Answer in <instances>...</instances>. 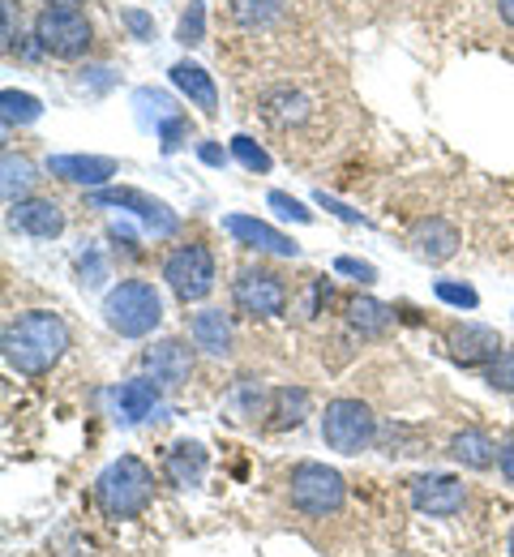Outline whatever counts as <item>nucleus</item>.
<instances>
[{
  "label": "nucleus",
  "mask_w": 514,
  "mask_h": 557,
  "mask_svg": "<svg viewBox=\"0 0 514 557\" xmlns=\"http://www.w3.org/2000/svg\"><path fill=\"white\" fill-rule=\"evenodd\" d=\"M70 351V326L52 309H30L4 326V364L22 377H43Z\"/></svg>",
  "instance_id": "obj_1"
},
{
  "label": "nucleus",
  "mask_w": 514,
  "mask_h": 557,
  "mask_svg": "<svg viewBox=\"0 0 514 557\" xmlns=\"http://www.w3.org/2000/svg\"><path fill=\"white\" fill-rule=\"evenodd\" d=\"M150 497H154V472L138 455H121L112 459L99 481H95V502L108 519H138L150 510Z\"/></svg>",
  "instance_id": "obj_2"
},
{
  "label": "nucleus",
  "mask_w": 514,
  "mask_h": 557,
  "mask_svg": "<svg viewBox=\"0 0 514 557\" xmlns=\"http://www.w3.org/2000/svg\"><path fill=\"white\" fill-rule=\"evenodd\" d=\"M103 322L121 339H147L150 331L163 322V296L150 278H121L103 296Z\"/></svg>",
  "instance_id": "obj_3"
},
{
  "label": "nucleus",
  "mask_w": 514,
  "mask_h": 557,
  "mask_svg": "<svg viewBox=\"0 0 514 557\" xmlns=\"http://www.w3.org/2000/svg\"><path fill=\"white\" fill-rule=\"evenodd\" d=\"M288 502H292V510L309 515V519H330L348 502V481L335 468H326L317 459H304L288 476Z\"/></svg>",
  "instance_id": "obj_4"
},
{
  "label": "nucleus",
  "mask_w": 514,
  "mask_h": 557,
  "mask_svg": "<svg viewBox=\"0 0 514 557\" xmlns=\"http://www.w3.org/2000/svg\"><path fill=\"white\" fill-rule=\"evenodd\" d=\"M90 17L82 9H70V4H48L39 9L35 17V44L43 57H57V61H77L90 52Z\"/></svg>",
  "instance_id": "obj_5"
},
{
  "label": "nucleus",
  "mask_w": 514,
  "mask_h": 557,
  "mask_svg": "<svg viewBox=\"0 0 514 557\" xmlns=\"http://www.w3.org/2000/svg\"><path fill=\"white\" fill-rule=\"evenodd\" d=\"M163 283L176 292V300L185 305H198L215 292V253L202 245V240H189V245H176L167 258H163Z\"/></svg>",
  "instance_id": "obj_6"
},
{
  "label": "nucleus",
  "mask_w": 514,
  "mask_h": 557,
  "mask_svg": "<svg viewBox=\"0 0 514 557\" xmlns=\"http://www.w3.org/2000/svg\"><path fill=\"white\" fill-rule=\"evenodd\" d=\"M377 437V417L361 399H330L322 412V442L335 455H361Z\"/></svg>",
  "instance_id": "obj_7"
},
{
  "label": "nucleus",
  "mask_w": 514,
  "mask_h": 557,
  "mask_svg": "<svg viewBox=\"0 0 514 557\" xmlns=\"http://www.w3.org/2000/svg\"><path fill=\"white\" fill-rule=\"evenodd\" d=\"M231 300L245 318H279L288 309V283L279 271L266 267H245L231 283Z\"/></svg>",
  "instance_id": "obj_8"
},
{
  "label": "nucleus",
  "mask_w": 514,
  "mask_h": 557,
  "mask_svg": "<svg viewBox=\"0 0 514 557\" xmlns=\"http://www.w3.org/2000/svg\"><path fill=\"white\" fill-rule=\"evenodd\" d=\"M90 207H116V210H129L147 223L154 236H176L180 232V214L150 198L147 189H134V185H121V189H90Z\"/></svg>",
  "instance_id": "obj_9"
},
{
  "label": "nucleus",
  "mask_w": 514,
  "mask_h": 557,
  "mask_svg": "<svg viewBox=\"0 0 514 557\" xmlns=\"http://www.w3.org/2000/svg\"><path fill=\"white\" fill-rule=\"evenodd\" d=\"M446 348H450V360H454V364H463V369H480V364H493V360L506 351V344H502V335H498L493 326L459 322V326H450Z\"/></svg>",
  "instance_id": "obj_10"
},
{
  "label": "nucleus",
  "mask_w": 514,
  "mask_h": 557,
  "mask_svg": "<svg viewBox=\"0 0 514 557\" xmlns=\"http://www.w3.org/2000/svg\"><path fill=\"white\" fill-rule=\"evenodd\" d=\"M223 232L245 245V249H258V253H275V258H300V245H296L288 232L262 223L258 214H223Z\"/></svg>",
  "instance_id": "obj_11"
},
{
  "label": "nucleus",
  "mask_w": 514,
  "mask_h": 557,
  "mask_svg": "<svg viewBox=\"0 0 514 557\" xmlns=\"http://www.w3.org/2000/svg\"><path fill=\"white\" fill-rule=\"evenodd\" d=\"M412 506L421 515H429V519H454L467 506V488L459 485L454 476L429 472V476H416L412 481Z\"/></svg>",
  "instance_id": "obj_12"
},
{
  "label": "nucleus",
  "mask_w": 514,
  "mask_h": 557,
  "mask_svg": "<svg viewBox=\"0 0 514 557\" xmlns=\"http://www.w3.org/2000/svg\"><path fill=\"white\" fill-rule=\"evenodd\" d=\"M48 172L61 176V181H70V185L103 189V185L121 172V163H116L112 154H52V159H48Z\"/></svg>",
  "instance_id": "obj_13"
},
{
  "label": "nucleus",
  "mask_w": 514,
  "mask_h": 557,
  "mask_svg": "<svg viewBox=\"0 0 514 557\" xmlns=\"http://www.w3.org/2000/svg\"><path fill=\"white\" fill-rule=\"evenodd\" d=\"M9 223L22 232V236H35V240H57L65 232V210L57 207L52 198H22L9 207Z\"/></svg>",
  "instance_id": "obj_14"
},
{
  "label": "nucleus",
  "mask_w": 514,
  "mask_h": 557,
  "mask_svg": "<svg viewBox=\"0 0 514 557\" xmlns=\"http://www.w3.org/2000/svg\"><path fill=\"white\" fill-rule=\"evenodd\" d=\"M142 360H147L150 377H154L163 391H180V386L189 382V373H193V351L185 348L180 339H159V344H150Z\"/></svg>",
  "instance_id": "obj_15"
},
{
  "label": "nucleus",
  "mask_w": 514,
  "mask_h": 557,
  "mask_svg": "<svg viewBox=\"0 0 514 557\" xmlns=\"http://www.w3.org/2000/svg\"><path fill=\"white\" fill-rule=\"evenodd\" d=\"M412 245H416V253L425 258V262H450L454 253H459V245H463V236H459V227L450 223V219H441V214H425V219H416V227H412Z\"/></svg>",
  "instance_id": "obj_16"
},
{
  "label": "nucleus",
  "mask_w": 514,
  "mask_h": 557,
  "mask_svg": "<svg viewBox=\"0 0 514 557\" xmlns=\"http://www.w3.org/2000/svg\"><path fill=\"white\" fill-rule=\"evenodd\" d=\"M167 77H172V86H176L202 116H220V86H215V77L202 70L198 61H176V65L167 70Z\"/></svg>",
  "instance_id": "obj_17"
},
{
  "label": "nucleus",
  "mask_w": 514,
  "mask_h": 557,
  "mask_svg": "<svg viewBox=\"0 0 514 557\" xmlns=\"http://www.w3.org/2000/svg\"><path fill=\"white\" fill-rule=\"evenodd\" d=\"M206 468H211V455H206L202 442H176L167 450V459H163V476L176 488H198Z\"/></svg>",
  "instance_id": "obj_18"
},
{
  "label": "nucleus",
  "mask_w": 514,
  "mask_h": 557,
  "mask_svg": "<svg viewBox=\"0 0 514 557\" xmlns=\"http://www.w3.org/2000/svg\"><path fill=\"white\" fill-rule=\"evenodd\" d=\"M262 116H266L271 125H279V129H292V125H304V121L313 116V103H309L304 90L279 86V90H271V95L262 99Z\"/></svg>",
  "instance_id": "obj_19"
},
{
  "label": "nucleus",
  "mask_w": 514,
  "mask_h": 557,
  "mask_svg": "<svg viewBox=\"0 0 514 557\" xmlns=\"http://www.w3.org/2000/svg\"><path fill=\"white\" fill-rule=\"evenodd\" d=\"M189 335L206 356H231V318L223 309H198L189 322Z\"/></svg>",
  "instance_id": "obj_20"
},
{
  "label": "nucleus",
  "mask_w": 514,
  "mask_h": 557,
  "mask_svg": "<svg viewBox=\"0 0 514 557\" xmlns=\"http://www.w3.org/2000/svg\"><path fill=\"white\" fill-rule=\"evenodd\" d=\"M450 459L472 468V472H485V468H493L498 446H493V437L485 429H463V433L450 437Z\"/></svg>",
  "instance_id": "obj_21"
},
{
  "label": "nucleus",
  "mask_w": 514,
  "mask_h": 557,
  "mask_svg": "<svg viewBox=\"0 0 514 557\" xmlns=\"http://www.w3.org/2000/svg\"><path fill=\"white\" fill-rule=\"evenodd\" d=\"M159 399H163V386L154 382V377H134V382H125L121 391H116V404H121V417L129 420V424H138V420H147L154 408H159Z\"/></svg>",
  "instance_id": "obj_22"
},
{
  "label": "nucleus",
  "mask_w": 514,
  "mask_h": 557,
  "mask_svg": "<svg viewBox=\"0 0 514 557\" xmlns=\"http://www.w3.org/2000/svg\"><path fill=\"white\" fill-rule=\"evenodd\" d=\"M348 322H352V331H361V339H377L390 331L394 309L373 296H356V300H348Z\"/></svg>",
  "instance_id": "obj_23"
},
{
  "label": "nucleus",
  "mask_w": 514,
  "mask_h": 557,
  "mask_svg": "<svg viewBox=\"0 0 514 557\" xmlns=\"http://www.w3.org/2000/svg\"><path fill=\"white\" fill-rule=\"evenodd\" d=\"M231 4V22L245 30H266L288 13V0H227Z\"/></svg>",
  "instance_id": "obj_24"
},
{
  "label": "nucleus",
  "mask_w": 514,
  "mask_h": 557,
  "mask_svg": "<svg viewBox=\"0 0 514 557\" xmlns=\"http://www.w3.org/2000/svg\"><path fill=\"white\" fill-rule=\"evenodd\" d=\"M309 417V391L304 386H279L271 395V429H296Z\"/></svg>",
  "instance_id": "obj_25"
},
{
  "label": "nucleus",
  "mask_w": 514,
  "mask_h": 557,
  "mask_svg": "<svg viewBox=\"0 0 514 557\" xmlns=\"http://www.w3.org/2000/svg\"><path fill=\"white\" fill-rule=\"evenodd\" d=\"M0 116H4V125H35V121L43 116V103H39L30 90L4 86V90H0Z\"/></svg>",
  "instance_id": "obj_26"
},
{
  "label": "nucleus",
  "mask_w": 514,
  "mask_h": 557,
  "mask_svg": "<svg viewBox=\"0 0 514 557\" xmlns=\"http://www.w3.org/2000/svg\"><path fill=\"white\" fill-rule=\"evenodd\" d=\"M39 176H35V163L26 159V154H13V150H4V181H0V189H4V202L13 207V202H22V194L35 185Z\"/></svg>",
  "instance_id": "obj_27"
},
{
  "label": "nucleus",
  "mask_w": 514,
  "mask_h": 557,
  "mask_svg": "<svg viewBox=\"0 0 514 557\" xmlns=\"http://www.w3.org/2000/svg\"><path fill=\"white\" fill-rule=\"evenodd\" d=\"M231 159H236L245 172H253V176H266V172L275 168L271 150L258 138H249V134H236V138H231Z\"/></svg>",
  "instance_id": "obj_28"
},
{
  "label": "nucleus",
  "mask_w": 514,
  "mask_h": 557,
  "mask_svg": "<svg viewBox=\"0 0 514 557\" xmlns=\"http://www.w3.org/2000/svg\"><path fill=\"white\" fill-rule=\"evenodd\" d=\"M202 39H206V0H189V9L180 13V26H176V44L198 48Z\"/></svg>",
  "instance_id": "obj_29"
},
{
  "label": "nucleus",
  "mask_w": 514,
  "mask_h": 557,
  "mask_svg": "<svg viewBox=\"0 0 514 557\" xmlns=\"http://www.w3.org/2000/svg\"><path fill=\"white\" fill-rule=\"evenodd\" d=\"M434 296H438L441 305H450V309H476L480 305V296H476L472 283H450V278L434 283Z\"/></svg>",
  "instance_id": "obj_30"
},
{
  "label": "nucleus",
  "mask_w": 514,
  "mask_h": 557,
  "mask_svg": "<svg viewBox=\"0 0 514 557\" xmlns=\"http://www.w3.org/2000/svg\"><path fill=\"white\" fill-rule=\"evenodd\" d=\"M485 382L502 395H514V348H506L493 364H485Z\"/></svg>",
  "instance_id": "obj_31"
},
{
  "label": "nucleus",
  "mask_w": 514,
  "mask_h": 557,
  "mask_svg": "<svg viewBox=\"0 0 514 557\" xmlns=\"http://www.w3.org/2000/svg\"><path fill=\"white\" fill-rule=\"evenodd\" d=\"M266 207L275 210L279 219H296V223H313V210L304 207L300 198H292V194H284V189H271V194H266Z\"/></svg>",
  "instance_id": "obj_32"
},
{
  "label": "nucleus",
  "mask_w": 514,
  "mask_h": 557,
  "mask_svg": "<svg viewBox=\"0 0 514 557\" xmlns=\"http://www.w3.org/2000/svg\"><path fill=\"white\" fill-rule=\"evenodd\" d=\"M185 141H189V116H185V112H176L172 121L159 125V150H163V154H176Z\"/></svg>",
  "instance_id": "obj_33"
},
{
  "label": "nucleus",
  "mask_w": 514,
  "mask_h": 557,
  "mask_svg": "<svg viewBox=\"0 0 514 557\" xmlns=\"http://www.w3.org/2000/svg\"><path fill=\"white\" fill-rule=\"evenodd\" d=\"M121 22L129 26V35H134V39H142V44L154 39V17H150L147 9H121Z\"/></svg>",
  "instance_id": "obj_34"
},
{
  "label": "nucleus",
  "mask_w": 514,
  "mask_h": 557,
  "mask_svg": "<svg viewBox=\"0 0 514 557\" xmlns=\"http://www.w3.org/2000/svg\"><path fill=\"white\" fill-rule=\"evenodd\" d=\"M335 275H348L356 278V283H377V271L361 262V258H335Z\"/></svg>",
  "instance_id": "obj_35"
},
{
  "label": "nucleus",
  "mask_w": 514,
  "mask_h": 557,
  "mask_svg": "<svg viewBox=\"0 0 514 557\" xmlns=\"http://www.w3.org/2000/svg\"><path fill=\"white\" fill-rule=\"evenodd\" d=\"M317 207L335 210V214H339V219H343V223H368V219H365V214H361V210L343 207V202H339V198H330V194H326V189H322V194H317Z\"/></svg>",
  "instance_id": "obj_36"
},
{
  "label": "nucleus",
  "mask_w": 514,
  "mask_h": 557,
  "mask_svg": "<svg viewBox=\"0 0 514 557\" xmlns=\"http://www.w3.org/2000/svg\"><path fill=\"white\" fill-rule=\"evenodd\" d=\"M103 278H108V271H103V262L95 253L82 258V287H103Z\"/></svg>",
  "instance_id": "obj_37"
},
{
  "label": "nucleus",
  "mask_w": 514,
  "mask_h": 557,
  "mask_svg": "<svg viewBox=\"0 0 514 557\" xmlns=\"http://www.w3.org/2000/svg\"><path fill=\"white\" fill-rule=\"evenodd\" d=\"M198 159H202L206 168H227V150L215 146V141H198Z\"/></svg>",
  "instance_id": "obj_38"
},
{
  "label": "nucleus",
  "mask_w": 514,
  "mask_h": 557,
  "mask_svg": "<svg viewBox=\"0 0 514 557\" xmlns=\"http://www.w3.org/2000/svg\"><path fill=\"white\" fill-rule=\"evenodd\" d=\"M498 468H502V481L514 488V437L502 446V455H498Z\"/></svg>",
  "instance_id": "obj_39"
},
{
  "label": "nucleus",
  "mask_w": 514,
  "mask_h": 557,
  "mask_svg": "<svg viewBox=\"0 0 514 557\" xmlns=\"http://www.w3.org/2000/svg\"><path fill=\"white\" fill-rule=\"evenodd\" d=\"M4 48H13V0H4Z\"/></svg>",
  "instance_id": "obj_40"
},
{
  "label": "nucleus",
  "mask_w": 514,
  "mask_h": 557,
  "mask_svg": "<svg viewBox=\"0 0 514 557\" xmlns=\"http://www.w3.org/2000/svg\"><path fill=\"white\" fill-rule=\"evenodd\" d=\"M498 13H502V22L514 30V0H498Z\"/></svg>",
  "instance_id": "obj_41"
},
{
  "label": "nucleus",
  "mask_w": 514,
  "mask_h": 557,
  "mask_svg": "<svg viewBox=\"0 0 514 557\" xmlns=\"http://www.w3.org/2000/svg\"><path fill=\"white\" fill-rule=\"evenodd\" d=\"M506 554L514 557V523H511V532H506Z\"/></svg>",
  "instance_id": "obj_42"
},
{
  "label": "nucleus",
  "mask_w": 514,
  "mask_h": 557,
  "mask_svg": "<svg viewBox=\"0 0 514 557\" xmlns=\"http://www.w3.org/2000/svg\"><path fill=\"white\" fill-rule=\"evenodd\" d=\"M48 4H70V9H77V4H82V0H48Z\"/></svg>",
  "instance_id": "obj_43"
}]
</instances>
